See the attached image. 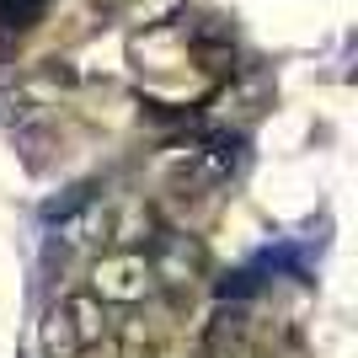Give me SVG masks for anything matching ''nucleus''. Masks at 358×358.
<instances>
[{"mask_svg":"<svg viewBox=\"0 0 358 358\" xmlns=\"http://www.w3.org/2000/svg\"><path fill=\"white\" fill-rule=\"evenodd\" d=\"M0 123H6V134L16 139V145L27 150V161H38V150L48 145V113L38 96H27V91H6L0 96Z\"/></svg>","mask_w":358,"mask_h":358,"instance_id":"obj_5","label":"nucleus"},{"mask_svg":"<svg viewBox=\"0 0 358 358\" xmlns=\"http://www.w3.org/2000/svg\"><path fill=\"white\" fill-rule=\"evenodd\" d=\"M38 348H43V358H86V348H80V337H75L70 315H64V305H48L43 321H38Z\"/></svg>","mask_w":358,"mask_h":358,"instance_id":"obj_8","label":"nucleus"},{"mask_svg":"<svg viewBox=\"0 0 358 358\" xmlns=\"http://www.w3.org/2000/svg\"><path fill=\"white\" fill-rule=\"evenodd\" d=\"M118 16H123L134 32H155V27L182 22V16H187V0H123Z\"/></svg>","mask_w":358,"mask_h":358,"instance_id":"obj_9","label":"nucleus"},{"mask_svg":"<svg viewBox=\"0 0 358 358\" xmlns=\"http://www.w3.org/2000/svg\"><path fill=\"white\" fill-rule=\"evenodd\" d=\"M86 294H96L107 310H113V305H123V310L145 305V299L155 294V273H150V257L139 252V246L96 252V262H91V289H86Z\"/></svg>","mask_w":358,"mask_h":358,"instance_id":"obj_2","label":"nucleus"},{"mask_svg":"<svg viewBox=\"0 0 358 358\" xmlns=\"http://www.w3.org/2000/svg\"><path fill=\"white\" fill-rule=\"evenodd\" d=\"M113 236V209L102 198H86L80 209H70L54 230V252L59 257H75V252H102V241Z\"/></svg>","mask_w":358,"mask_h":358,"instance_id":"obj_4","label":"nucleus"},{"mask_svg":"<svg viewBox=\"0 0 358 358\" xmlns=\"http://www.w3.org/2000/svg\"><path fill=\"white\" fill-rule=\"evenodd\" d=\"M187 43H193V54L203 59V70H224L230 54H236V32H230L224 16H198L193 27H187Z\"/></svg>","mask_w":358,"mask_h":358,"instance_id":"obj_7","label":"nucleus"},{"mask_svg":"<svg viewBox=\"0 0 358 358\" xmlns=\"http://www.w3.org/2000/svg\"><path fill=\"white\" fill-rule=\"evenodd\" d=\"M64 305V315H70V327H75V337H80V348H102L107 337H113V315H107V305L96 294H86V289H75V294H64L59 299Z\"/></svg>","mask_w":358,"mask_h":358,"instance_id":"obj_6","label":"nucleus"},{"mask_svg":"<svg viewBox=\"0 0 358 358\" xmlns=\"http://www.w3.org/2000/svg\"><path fill=\"white\" fill-rule=\"evenodd\" d=\"M54 0H0V32H32Z\"/></svg>","mask_w":358,"mask_h":358,"instance_id":"obj_10","label":"nucleus"},{"mask_svg":"<svg viewBox=\"0 0 358 358\" xmlns=\"http://www.w3.org/2000/svg\"><path fill=\"white\" fill-rule=\"evenodd\" d=\"M230 171H236V139H203V145H187L166 166V187L177 198H198V193L224 187Z\"/></svg>","mask_w":358,"mask_h":358,"instance_id":"obj_3","label":"nucleus"},{"mask_svg":"<svg viewBox=\"0 0 358 358\" xmlns=\"http://www.w3.org/2000/svg\"><path fill=\"white\" fill-rule=\"evenodd\" d=\"M145 257H150V273H155V289H166L171 305H182V299L203 284V273H209V257H203L198 236H187L177 224H155Z\"/></svg>","mask_w":358,"mask_h":358,"instance_id":"obj_1","label":"nucleus"}]
</instances>
